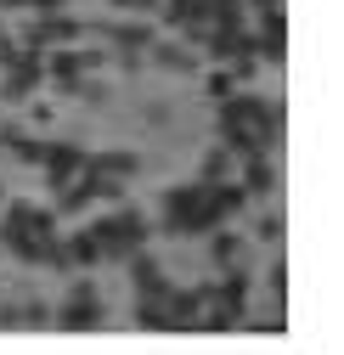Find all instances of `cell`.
I'll return each mask as SVG.
<instances>
[{"instance_id": "52a82bcc", "label": "cell", "mask_w": 344, "mask_h": 355, "mask_svg": "<svg viewBox=\"0 0 344 355\" xmlns=\"http://www.w3.org/2000/svg\"><path fill=\"white\" fill-rule=\"evenodd\" d=\"M277 187V169L266 164V153H254V158H243V192L248 198H266Z\"/></svg>"}, {"instance_id": "7a4b0ae2", "label": "cell", "mask_w": 344, "mask_h": 355, "mask_svg": "<svg viewBox=\"0 0 344 355\" xmlns=\"http://www.w3.org/2000/svg\"><path fill=\"white\" fill-rule=\"evenodd\" d=\"M46 79V51H23L12 68H6V85H0V96L6 102H28V91Z\"/></svg>"}, {"instance_id": "ba28073f", "label": "cell", "mask_w": 344, "mask_h": 355, "mask_svg": "<svg viewBox=\"0 0 344 355\" xmlns=\"http://www.w3.org/2000/svg\"><path fill=\"white\" fill-rule=\"evenodd\" d=\"M85 169L113 175V181H130V175L141 169V158H136V153H96V158H85Z\"/></svg>"}, {"instance_id": "5bb4252c", "label": "cell", "mask_w": 344, "mask_h": 355, "mask_svg": "<svg viewBox=\"0 0 344 355\" xmlns=\"http://www.w3.org/2000/svg\"><path fill=\"white\" fill-rule=\"evenodd\" d=\"M226 175H232V153H226V147H214V153L203 158V181H226Z\"/></svg>"}, {"instance_id": "4fadbf2b", "label": "cell", "mask_w": 344, "mask_h": 355, "mask_svg": "<svg viewBox=\"0 0 344 355\" xmlns=\"http://www.w3.org/2000/svg\"><path fill=\"white\" fill-rule=\"evenodd\" d=\"M17 327H51V304L23 299V304H17Z\"/></svg>"}, {"instance_id": "5b68a950", "label": "cell", "mask_w": 344, "mask_h": 355, "mask_svg": "<svg viewBox=\"0 0 344 355\" xmlns=\"http://www.w3.org/2000/svg\"><path fill=\"white\" fill-rule=\"evenodd\" d=\"M124 265H130V282H136V293H141V299H169V277L158 271V259H153V254H141V248H136Z\"/></svg>"}, {"instance_id": "e0dca14e", "label": "cell", "mask_w": 344, "mask_h": 355, "mask_svg": "<svg viewBox=\"0 0 344 355\" xmlns=\"http://www.w3.org/2000/svg\"><path fill=\"white\" fill-rule=\"evenodd\" d=\"M254 237H260V243H277V237H282V220H277V214H260V226H254Z\"/></svg>"}, {"instance_id": "8fae6325", "label": "cell", "mask_w": 344, "mask_h": 355, "mask_svg": "<svg viewBox=\"0 0 344 355\" xmlns=\"http://www.w3.org/2000/svg\"><path fill=\"white\" fill-rule=\"evenodd\" d=\"M68 254H74V265H102V243H96V232H91V226L74 232V237H68Z\"/></svg>"}, {"instance_id": "30bf717a", "label": "cell", "mask_w": 344, "mask_h": 355, "mask_svg": "<svg viewBox=\"0 0 344 355\" xmlns=\"http://www.w3.org/2000/svg\"><path fill=\"white\" fill-rule=\"evenodd\" d=\"M147 57H153L158 68H175V73H198V57H192L187 46H158V40H153V46H147Z\"/></svg>"}, {"instance_id": "ffe728a7", "label": "cell", "mask_w": 344, "mask_h": 355, "mask_svg": "<svg viewBox=\"0 0 344 355\" xmlns=\"http://www.w3.org/2000/svg\"><path fill=\"white\" fill-rule=\"evenodd\" d=\"M0 327H17V304H0Z\"/></svg>"}, {"instance_id": "d6986e66", "label": "cell", "mask_w": 344, "mask_h": 355, "mask_svg": "<svg viewBox=\"0 0 344 355\" xmlns=\"http://www.w3.org/2000/svg\"><path fill=\"white\" fill-rule=\"evenodd\" d=\"M232 85H237L232 73H209V96H232Z\"/></svg>"}, {"instance_id": "6da1fadb", "label": "cell", "mask_w": 344, "mask_h": 355, "mask_svg": "<svg viewBox=\"0 0 344 355\" xmlns=\"http://www.w3.org/2000/svg\"><path fill=\"white\" fill-rule=\"evenodd\" d=\"M91 232H96V243H102V259H130V254L147 243V220H141L136 209H124V203H119L113 214L96 220Z\"/></svg>"}, {"instance_id": "44dd1931", "label": "cell", "mask_w": 344, "mask_h": 355, "mask_svg": "<svg viewBox=\"0 0 344 355\" xmlns=\"http://www.w3.org/2000/svg\"><path fill=\"white\" fill-rule=\"evenodd\" d=\"M243 6H282V0H243Z\"/></svg>"}, {"instance_id": "277c9868", "label": "cell", "mask_w": 344, "mask_h": 355, "mask_svg": "<svg viewBox=\"0 0 344 355\" xmlns=\"http://www.w3.org/2000/svg\"><path fill=\"white\" fill-rule=\"evenodd\" d=\"M85 158H91L85 147H74V141H51V147H46V158H40V164H46V175H51V187H68L74 175L85 169Z\"/></svg>"}, {"instance_id": "2e32d148", "label": "cell", "mask_w": 344, "mask_h": 355, "mask_svg": "<svg viewBox=\"0 0 344 355\" xmlns=\"http://www.w3.org/2000/svg\"><path fill=\"white\" fill-rule=\"evenodd\" d=\"M74 96H85V102H108V85H102V79H85V73H79Z\"/></svg>"}, {"instance_id": "9c48e42d", "label": "cell", "mask_w": 344, "mask_h": 355, "mask_svg": "<svg viewBox=\"0 0 344 355\" xmlns=\"http://www.w3.org/2000/svg\"><path fill=\"white\" fill-rule=\"evenodd\" d=\"M209 254H214V265H237V259H248L243 237H237V232H221V226L209 232Z\"/></svg>"}, {"instance_id": "8992f818", "label": "cell", "mask_w": 344, "mask_h": 355, "mask_svg": "<svg viewBox=\"0 0 344 355\" xmlns=\"http://www.w3.org/2000/svg\"><path fill=\"white\" fill-rule=\"evenodd\" d=\"M79 73H85V68H79V51H51V57H46V79L57 85L62 96H74V85H79Z\"/></svg>"}, {"instance_id": "7c38bea8", "label": "cell", "mask_w": 344, "mask_h": 355, "mask_svg": "<svg viewBox=\"0 0 344 355\" xmlns=\"http://www.w3.org/2000/svg\"><path fill=\"white\" fill-rule=\"evenodd\" d=\"M136 327H153V333H158V327H169L164 299H141V304H136Z\"/></svg>"}, {"instance_id": "3957f363", "label": "cell", "mask_w": 344, "mask_h": 355, "mask_svg": "<svg viewBox=\"0 0 344 355\" xmlns=\"http://www.w3.org/2000/svg\"><path fill=\"white\" fill-rule=\"evenodd\" d=\"M51 322L68 327V333H85V327H102V299L96 293H68L62 310H51Z\"/></svg>"}, {"instance_id": "ac0fdd59", "label": "cell", "mask_w": 344, "mask_h": 355, "mask_svg": "<svg viewBox=\"0 0 344 355\" xmlns=\"http://www.w3.org/2000/svg\"><path fill=\"white\" fill-rule=\"evenodd\" d=\"M17 57H23V46H17V40H12V34H0V68H12Z\"/></svg>"}, {"instance_id": "9a60e30c", "label": "cell", "mask_w": 344, "mask_h": 355, "mask_svg": "<svg viewBox=\"0 0 344 355\" xmlns=\"http://www.w3.org/2000/svg\"><path fill=\"white\" fill-rule=\"evenodd\" d=\"M164 23H187V17H198V0H164Z\"/></svg>"}, {"instance_id": "603a6c76", "label": "cell", "mask_w": 344, "mask_h": 355, "mask_svg": "<svg viewBox=\"0 0 344 355\" xmlns=\"http://www.w3.org/2000/svg\"><path fill=\"white\" fill-rule=\"evenodd\" d=\"M0 203H6V187H0Z\"/></svg>"}, {"instance_id": "7402d4cb", "label": "cell", "mask_w": 344, "mask_h": 355, "mask_svg": "<svg viewBox=\"0 0 344 355\" xmlns=\"http://www.w3.org/2000/svg\"><path fill=\"white\" fill-rule=\"evenodd\" d=\"M113 6H136V0H113Z\"/></svg>"}]
</instances>
